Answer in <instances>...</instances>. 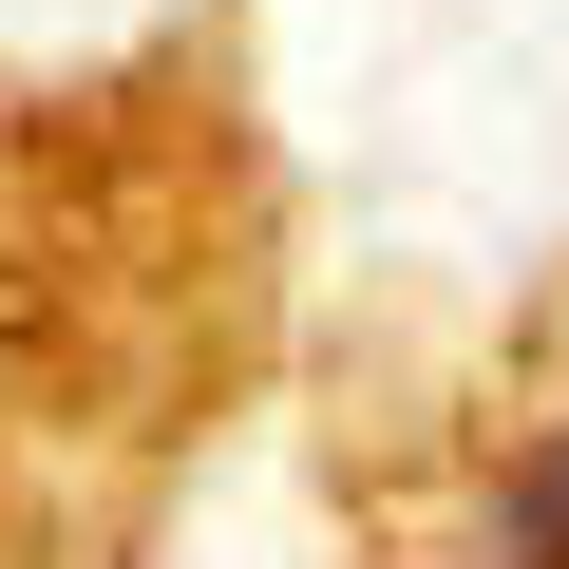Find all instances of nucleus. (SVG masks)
I'll return each instance as SVG.
<instances>
[{
	"instance_id": "nucleus-1",
	"label": "nucleus",
	"mask_w": 569,
	"mask_h": 569,
	"mask_svg": "<svg viewBox=\"0 0 569 569\" xmlns=\"http://www.w3.org/2000/svg\"><path fill=\"white\" fill-rule=\"evenodd\" d=\"M437 569H569V399H550V418H512V437L456 475Z\"/></svg>"
}]
</instances>
